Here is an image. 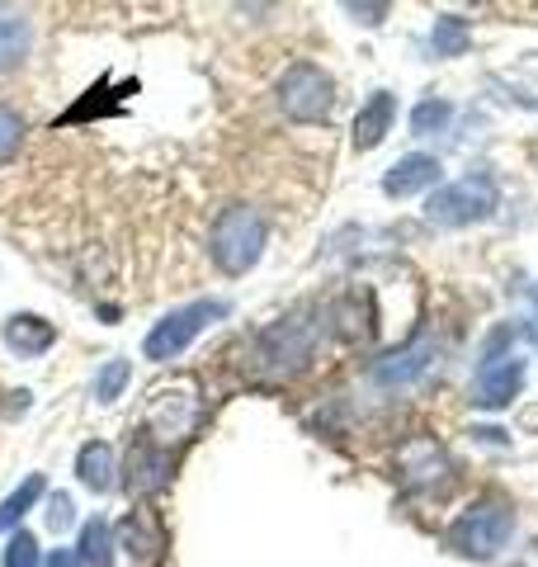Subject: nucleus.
Masks as SVG:
<instances>
[{
	"label": "nucleus",
	"mask_w": 538,
	"mask_h": 567,
	"mask_svg": "<svg viewBox=\"0 0 538 567\" xmlns=\"http://www.w3.org/2000/svg\"><path fill=\"white\" fill-rule=\"evenodd\" d=\"M265 241H269V227L265 218L250 204H231L213 218V233H208V251H213V265L223 275H250L265 256Z\"/></svg>",
	"instance_id": "f257e3e1"
},
{
	"label": "nucleus",
	"mask_w": 538,
	"mask_h": 567,
	"mask_svg": "<svg viewBox=\"0 0 538 567\" xmlns=\"http://www.w3.org/2000/svg\"><path fill=\"white\" fill-rule=\"evenodd\" d=\"M317 336L321 327L312 317H279L256 336V369L275 379H289L298 369H308V360L317 354Z\"/></svg>",
	"instance_id": "f03ea898"
},
{
	"label": "nucleus",
	"mask_w": 538,
	"mask_h": 567,
	"mask_svg": "<svg viewBox=\"0 0 538 567\" xmlns=\"http://www.w3.org/2000/svg\"><path fill=\"white\" fill-rule=\"evenodd\" d=\"M231 312L227 298H199V303H185V308H175L166 312L161 322L147 331V341H142V354L156 364H166V360H179L189 346H194V336H199L204 327L213 322H223V317Z\"/></svg>",
	"instance_id": "7ed1b4c3"
},
{
	"label": "nucleus",
	"mask_w": 538,
	"mask_h": 567,
	"mask_svg": "<svg viewBox=\"0 0 538 567\" xmlns=\"http://www.w3.org/2000/svg\"><path fill=\"white\" fill-rule=\"evenodd\" d=\"M500 204L492 175H463V181L435 189L425 199V218L435 227H468V223H487Z\"/></svg>",
	"instance_id": "20e7f679"
},
{
	"label": "nucleus",
	"mask_w": 538,
	"mask_h": 567,
	"mask_svg": "<svg viewBox=\"0 0 538 567\" xmlns=\"http://www.w3.org/2000/svg\"><path fill=\"white\" fill-rule=\"evenodd\" d=\"M335 104V81L317 62H293L279 76V110L293 123H327Z\"/></svg>",
	"instance_id": "39448f33"
},
{
	"label": "nucleus",
	"mask_w": 538,
	"mask_h": 567,
	"mask_svg": "<svg viewBox=\"0 0 538 567\" xmlns=\"http://www.w3.org/2000/svg\"><path fill=\"white\" fill-rule=\"evenodd\" d=\"M510 529H515L510 506H500V502H473L454 525H448V544H454L463 558H496L500 548H506Z\"/></svg>",
	"instance_id": "423d86ee"
},
{
	"label": "nucleus",
	"mask_w": 538,
	"mask_h": 567,
	"mask_svg": "<svg viewBox=\"0 0 538 567\" xmlns=\"http://www.w3.org/2000/svg\"><path fill=\"white\" fill-rule=\"evenodd\" d=\"M166 483H170L166 445H156L147 431H137V440L128 445V464H123V487H128V496H152Z\"/></svg>",
	"instance_id": "0eeeda50"
},
{
	"label": "nucleus",
	"mask_w": 538,
	"mask_h": 567,
	"mask_svg": "<svg viewBox=\"0 0 538 567\" xmlns=\"http://www.w3.org/2000/svg\"><path fill=\"white\" fill-rule=\"evenodd\" d=\"M525 388V360L515 354H500V360H487L477 369V383H473V406H487V412H500L510 406Z\"/></svg>",
	"instance_id": "6e6552de"
},
{
	"label": "nucleus",
	"mask_w": 538,
	"mask_h": 567,
	"mask_svg": "<svg viewBox=\"0 0 538 567\" xmlns=\"http://www.w3.org/2000/svg\"><path fill=\"white\" fill-rule=\"evenodd\" d=\"M430 360H435V336L421 331V336H411L402 350L383 354V360L373 364V379H379L383 388H397V383H411L416 374H425V364H430Z\"/></svg>",
	"instance_id": "1a4fd4ad"
},
{
	"label": "nucleus",
	"mask_w": 538,
	"mask_h": 567,
	"mask_svg": "<svg viewBox=\"0 0 538 567\" xmlns=\"http://www.w3.org/2000/svg\"><path fill=\"white\" fill-rule=\"evenodd\" d=\"M0 341L20 354V360H39V354H48L52 341H58V327L39 312H14V317H6V327H0Z\"/></svg>",
	"instance_id": "9d476101"
},
{
	"label": "nucleus",
	"mask_w": 538,
	"mask_h": 567,
	"mask_svg": "<svg viewBox=\"0 0 538 567\" xmlns=\"http://www.w3.org/2000/svg\"><path fill=\"white\" fill-rule=\"evenodd\" d=\"M392 123H397V95L373 91L364 104H359V114H354V152L383 147V137L392 133Z\"/></svg>",
	"instance_id": "9b49d317"
},
{
	"label": "nucleus",
	"mask_w": 538,
	"mask_h": 567,
	"mask_svg": "<svg viewBox=\"0 0 538 567\" xmlns=\"http://www.w3.org/2000/svg\"><path fill=\"white\" fill-rule=\"evenodd\" d=\"M439 175H444V166L435 162V156L411 152V156H402V162L383 175V194H392V199H406V194L435 189V185H439Z\"/></svg>",
	"instance_id": "f8f14e48"
},
{
	"label": "nucleus",
	"mask_w": 538,
	"mask_h": 567,
	"mask_svg": "<svg viewBox=\"0 0 538 567\" xmlns=\"http://www.w3.org/2000/svg\"><path fill=\"white\" fill-rule=\"evenodd\" d=\"M29 43H33L29 14L14 6V0H0V71L20 66L29 58Z\"/></svg>",
	"instance_id": "ddd939ff"
},
{
	"label": "nucleus",
	"mask_w": 538,
	"mask_h": 567,
	"mask_svg": "<svg viewBox=\"0 0 538 567\" xmlns=\"http://www.w3.org/2000/svg\"><path fill=\"white\" fill-rule=\"evenodd\" d=\"M114 450L104 445V440H85L81 454H76V477H81V487H90L95 496H104L114 487Z\"/></svg>",
	"instance_id": "4468645a"
},
{
	"label": "nucleus",
	"mask_w": 538,
	"mask_h": 567,
	"mask_svg": "<svg viewBox=\"0 0 538 567\" xmlns=\"http://www.w3.org/2000/svg\"><path fill=\"white\" fill-rule=\"evenodd\" d=\"M81 567H114V525L95 516L81 525V544H76Z\"/></svg>",
	"instance_id": "2eb2a0df"
},
{
	"label": "nucleus",
	"mask_w": 538,
	"mask_h": 567,
	"mask_svg": "<svg viewBox=\"0 0 538 567\" xmlns=\"http://www.w3.org/2000/svg\"><path fill=\"white\" fill-rule=\"evenodd\" d=\"M43 492H48V483H43V473H33V477H24V483H20V487H14V492L6 496V502H0V535H10V529H14V525H20V520L29 516V511H33V506H39V502H43Z\"/></svg>",
	"instance_id": "dca6fc26"
},
{
	"label": "nucleus",
	"mask_w": 538,
	"mask_h": 567,
	"mask_svg": "<svg viewBox=\"0 0 538 567\" xmlns=\"http://www.w3.org/2000/svg\"><path fill=\"white\" fill-rule=\"evenodd\" d=\"M123 544H128V554H137V558H156L161 548H166L161 529L156 525L147 529V516H142V511H128V520H123Z\"/></svg>",
	"instance_id": "f3484780"
},
{
	"label": "nucleus",
	"mask_w": 538,
	"mask_h": 567,
	"mask_svg": "<svg viewBox=\"0 0 538 567\" xmlns=\"http://www.w3.org/2000/svg\"><path fill=\"white\" fill-rule=\"evenodd\" d=\"M473 43V33H468V20H435V33H430V48H435V58H463Z\"/></svg>",
	"instance_id": "a211bd4d"
},
{
	"label": "nucleus",
	"mask_w": 538,
	"mask_h": 567,
	"mask_svg": "<svg viewBox=\"0 0 538 567\" xmlns=\"http://www.w3.org/2000/svg\"><path fill=\"white\" fill-rule=\"evenodd\" d=\"M128 383H133V364L128 360H104L100 374H95V402H104V406L118 402Z\"/></svg>",
	"instance_id": "6ab92c4d"
},
{
	"label": "nucleus",
	"mask_w": 538,
	"mask_h": 567,
	"mask_svg": "<svg viewBox=\"0 0 538 567\" xmlns=\"http://www.w3.org/2000/svg\"><path fill=\"white\" fill-rule=\"evenodd\" d=\"M448 118H454V104H448V100H421L416 114H411V133L430 137V133H439Z\"/></svg>",
	"instance_id": "aec40b11"
},
{
	"label": "nucleus",
	"mask_w": 538,
	"mask_h": 567,
	"mask_svg": "<svg viewBox=\"0 0 538 567\" xmlns=\"http://www.w3.org/2000/svg\"><path fill=\"white\" fill-rule=\"evenodd\" d=\"M0 563H6V567H43V558H39V539H33L29 529H14L10 544H6V554H0Z\"/></svg>",
	"instance_id": "412c9836"
},
{
	"label": "nucleus",
	"mask_w": 538,
	"mask_h": 567,
	"mask_svg": "<svg viewBox=\"0 0 538 567\" xmlns=\"http://www.w3.org/2000/svg\"><path fill=\"white\" fill-rule=\"evenodd\" d=\"M20 142H24V118L14 114L6 100H0V166H6L10 156L20 152Z\"/></svg>",
	"instance_id": "4be33fe9"
},
{
	"label": "nucleus",
	"mask_w": 538,
	"mask_h": 567,
	"mask_svg": "<svg viewBox=\"0 0 538 567\" xmlns=\"http://www.w3.org/2000/svg\"><path fill=\"white\" fill-rule=\"evenodd\" d=\"M43 516H48V529H52V535H62V529L76 525V506H71V496H66V492H58V496H48V511H43Z\"/></svg>",
	"instance_id": "5701e85b"
},
{
	"label": "nucleus",
	"mask_w": 538,
	"mask_h": 567,
	"mask_svg": "<svg viewBox=\"0 0 538 567\" xmlns=\"http://www.w3.org/2000/svg\"><path fill=\"white\" fill-rule=\"evenodd\" d=\"M350 6V14L359 24H369V29H379L383 20H387V0H345Z\"/></svg>",
	"instance_id": "b1692460"
},
{
	"label": "nucleus",
	"mask_w": 538,
	"mask_h": 567,
	"mask_svg": "<svg viewBox=\"0 0 538 567\" xmlns=\"http://www.w3.org/2000/svg\"><path fill=\"white\" fill-rule=\"evenodd\" d=\"M43 567H81V558H76V548H52Z\"/></svg>",
	"instance_id": "393cba45"
}]
</instances>
